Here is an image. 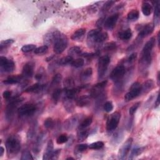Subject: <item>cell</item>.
Here are the masks:
<instances>
[{"label":"cell","mask_w":160,"mask_h":160,"mask_svg":"<svg viewBox=\"0 0 160 160\" xmlns=\"http://www.w3.org/2000/svg\"><path fill=\"white\" fill-rule=\"evenodd\" d=\"M156 43L155 38L152 37L147 41L141 52V56L140 60V66L143 69L148 68L151 64L152 61V51Z\"/></svg>","instance_id":"obj_1"},{"label":"cell","mask_w":160,"mask_h":160,"mask_svg":"<svg viewBox=\"0 0 160 160\" xmlns=\"http://www.w3.org/2000/svg\"><path fill=\"white\" fill-rule=\"evenodd\" d=\"M8 156L16 155L21 149V139L18 135L11 136L6 141Z\"/></svg>","instance_id":"obj_2"},{"label":"cell","mask_w":160,"mask_h":160,"mask_svg":"<svg viewBox=\"0 0 160 160\" xmlns=\"http://www.w3.org/2000/svg\"><path fill=\"white\" fill-rule=\"evenodd\" d=\"M108 35L106 32H102L99 29H93L89 31L88 34V44L94 45L97 43H102L104 41L108 39Z\"/></svg>","instance_id":"obj_3"},{"label":"cell","mask_w":160,"mask_h":160,"mask_svg":"<svg viewBox=\"0 0 160 160\" xmlns=\"http://www.w3.org/2000/svg\"><path fill=\"white\" fill-rule=\"evenodd\" d=\"M68 46V39L64 34H61L60 32L57 31L56 39L54 42L53 50L57 55L61 53L66 50Z\"/></svg>","instance_id":"obj_4"},{"label":"cell","mask_w":160,"mask_h":160,"mask_svg":"<svg viewBox=\"0 0 160 160\" xmlns=\"http://www.w3.org/2000/svg\"><path fill=\"white\" fill-rule=\"evenodd\" d=\"M141 94V85L139 82H134L129 88V91L124 97L126 102H130Z\"/></svg>","instance_id":"obj_5"},{"label":"cell","mask_w":160,"mask_h":160,"mask_svg":"<svg viewBox=\"0 0 160 160\" xmlns=\"http://www.w3.org/2000/svg\"><path fill=\"white\" fill-rule=\"evenodd\" d=\"M110 63V58L108 56H103L99 58L98 64V75L99 78H102L104 76Z\"/></svg>","instance_id":"obj_6"},{"label":"cell","mask_w":160,"mask_h":160,"mask_svg":"<svg viewBox=\"0 0 160 160\" xmlns=\"http://www.w3.org/2000/svg\"><path fill=\"white\" fill-rule=\"evenodd\" d=\"M37 111V106L32 103H26L18 108V115L21 117L31 116Z\"/></svg>","instance_id":"obj_7"},{"label":"cell","mask_w":160,"mask_h":160,"mask_svg":"<svg viewBox=\"0 0 160 160\" xmlns=\"http://www.w3.org/2000/svg\"><path fill=\"white\" fill-rule=\"evenodd\" d=\"M121 119V113L119 112H115L113 113L106 123V129L107 131L110 132L114 131L116 129L120 123Z\"/></svg>","instance_id":"obj_8"},{"label":"cell","mask_w":160,"mask_h":160,"mask_svg":"<svg viewBox=\"0 0 160 160\" xmlns=\"http://www.w3.org/2000/svg\"><path fill=\"white\" fill-rule=\"evenodd\" d=\"M0 66L4 72L11 73L15 68V64L11 60H9L7 57L1 56L0 57Z\"/></svg>","instance_id":"obj_9"},{"label":"cell","mask_w":160,"mask_h":160,"mask_svg":"<svg viewBox=\"0 0 160 160\" xmlns=\"http://www.w3.org/2000/svg\"><path fill=\"white\" fill-rule=\"evenodd\" d=\"M126 69L123 65H118L110 75V78L115 82H118L121 80L125 75Z\"/></svg>","instance_id":"obj_10"},{"label":"cell","mask_w":160,"mask_h":160,"mask_svg":"<svg viewBox=\"0 0 160 160\" xmlns=\"http://www.w3.org/2000/svg\"><path fill=\"white\" fill-rule=\"evenodd\" d=\"M82 116L81 115H76L68 118L64 121V128L68 131H70L74 129L80 123Z\"/></svg>","instance_id":"obj_11"},{"label":"cell","mask_w":160,"mask_h":160,"mask_svg":"<svg viewBox=\"0 0 160 160\" xmlns=\"http://www.w3.org/2000/svg\"><path fill=\"white\" fill-rule=\"evenodd\" d=\"M23 101L21 98L15 99L12 101L7 106V110H6V116L8 120H11L13 118V115L15 112V110L17 108V106Z\"/></svg>","instance_id":"obj_12"},{"label":"cell","mask_w":160,"mask_h":160,"mask_svg":"<svg viewBox=\"0 0 160 160\" xmlns=\"http://www.w3.org/2000/svg\"><path fill=\"white\" fill-rule=\"evenodd\" d=\"M133 143V138H128L125 143H124L122 146L120 148V149L118 152V158L120 159H123L124 158L128 155V153L131 149V147Z\"/></svg>","instance_id":"obj_13"},{"label":"cell","mask_w":160,"mask_h":160,"mask_svg":"<svg viewBox=\"0 0 160 160\" xmlns=\"http://www.w3.org/2000/svg\"><path fill=\"white\" fill-rule=\"evenodd\" d=\"M107 81H103L94 85L91 91V96L96 98L102 95L104 88L107 85Z\"/></svg>","instance_id":"obj_14"},{"label":"cell","mask_w":160,"mask_h":160,"mask_svg":"<svg viewBox=\"0 0 160 160\" xmlns=\"http://www.w3.org/2000/svg\"><path fill=\"white\" fill-rule=\"evenodd\" d=\"M34 63L33 61H29L26 63L22 70V76L24 78H31L34 74Z\"/></svg>","instance_id":"obj_15"},{"label":"cell","mask_w":160,"mask_h":160,"mask_svg":"<svg viewBox=\"0 0 160 160\" xmlns=\"http://www.w3.org/2000/svg\"><path fill=\"white\" fill-rule=\"evenodd\" d=\"M118 18H119V14L118 13L114 14L108 17L104 23L105 28L110 29V30H111V29H113L116 25Z\"/></svg>","instance_id":"obj_16"},{"label":"cell","mask_w":160,"mask_h":160,"mask_svg":"<svg viewBox=\"0 0 160 160\" xmlns=\"http://www.w3.org/2000/svg\"><path fill=\"white\" fill-rule=\"evenodd\" d=\"M154 29H155V25L152 24V23L147 24L141 29V31L138 34L139 37L141 38H143L148 36V35L151 34L153 32Z\"/></svg>","instance_id":"obj_17"},{"label":"cell","mask_w":160,"mask_h":160,"mask_svg":"<svg viewBox=\"0 0 160 160\" xmlns=\"http://www.w3.org/2000/svg\"><path fill=\"white\" fill-rule=\"evenodd\" d=\"M155 87V82L153 80H148L143 85H141V93L145 94L149 93Z\"/></svg>","instance_id":"obj_18"},{"label":"cell","mask_w":160,"mask_h":160,"mask_svg":"<svg viewBox=\"0 0 160 160\" xmlns=\"http://www.w3.org/2000/svg\"><path fill=\"white\" fill-rule=\"evenodd\" d=\"M91 103L90 96L87 95H83L80 96L76 101V105L79 107H85L87 106Z\"/></svg>","instance_id":"obj_19"},{"label":"cell","mask_w":160,"mask_h":160,"mask_svg":"<svg viewBox=\"0 0 160 160\" xmlns=\"http://www.w3.org/2000/svg\"><path fill=\"white\" fill-rule=\"evenodd\" d=\"M53 142L51 140H49L48 143H47V146L46 148L45 152L43 155V159H50V157L51 156V154L53 151V148H54V146H53Z\"/></svg>","instance_id":"obj_20"},{"label":"cell","mask_w":160,"mask_h":160,"mask_svg":"<svg viewBox=\"0 0 160 160\" xmlns=\"http://www.w3.org/2000/svg\"><path fill=\"white\" fill-rule=\"evenodd\" d=\"M86 33V29L80 28L77 29L76 31L73 33L72 36V39L73 41H80L83 38Z\"/></svg>","instance_id":"obj_21"},{"label":"cell","mask_w":160,"mask_h":160,"mask_svg":"<svg viewBox=\"0 0 160 160\" xmlns=\"http://www.w3.org/2000/svg\"><path fill=\"white\" fill-rule=\"evenodd\" d=\"M23 77L21 76H10L7 79L3 80V83L5 85H14L20 83Z\"/></svg>","instance_id":"obj_22"},{"label":"cell","mask_w":160,"mask_h":160,"mask_svg":"<svg viewBox=\"0 0 160 160\" xmlns=\"http://www.w3.org/2000/svg\"><path fill=\"white\" fill-rule=\"evenodd\" d=\"M80 91V89L78 88H73L66 90V98L73 100L78 95Z\"/></svg>","instance_id":"obj_23"},{"label":"cell","mask_w":160,"mask_h":160,"mask_svg":"<svg viewBox=\"0 0 160 160\" xmlns=\"http://www.w3.org/2000/svg\"><path fill=\"white\" fill-rule=\"evenodd\" d=\"M64 107L68 113H73L75 110V106L72 99L65 98L64 100Z\"/></svg>","instance_id":"obj_24"},{"label":"cell","mask_w":160,"mask_h":160,"mask_svg":"<svg viewBox=\"0 0 160 160\" xmlns=\"http://www.w3.org/2000/svg\"><path fill=\"white\" fill-rule=\"evenodd\" d=\"M44 86L41 85L39 83L34 84L30 86H29L25 90L26 93H35V92H39L41 90H43Z\"/></svg>","instance_id":"obj_25"},{"label":"cell","mask_w":160,"mask_h":160,"mask_svg":"<svg viewBox=\"0 0 160 160\" xmlns=\"http://www.w3.org/2000/svg\"><path fill=\"white\" fill-rule=\"evenodd\" d=\"M141 9L143 15L145 16H148L151 14L153 9L150 3H149L148 2H144L143 4H142Z\"/></svg>","instance_id":"obj_26"},{"label":"cell","mask_w":160,"mask_h":160,"mask_svg":"<svg viewBox=\"0 0 160 160\" xmlns=\"http://www.w3.org/2000/svg\"><path fill=\"white\" fill-rule=\"evenodd\" d=\"M132 31L131 29H127L126 30L121 31L118 34V37L123 40H128L132 37Z\"/></svg>","instance_id":"obj_27"},{"label":"cell","mask_w":160,"mask_h":160,"mask_svg":"<svg viewBox=\"0 0 160 160\" xmlns=\"http://www.w3.org/2000/svg\"><path fill=\"white\" fill-rule=\"evenodd\" d=\"M93 122V118L91 116L87 117L80 123L79 124L78 129H85L88 126H90Z\"/></svg>","instance_id":"obj_28"},{"label":"cell","mask_w":160,"mask_h":160,"mask_svg":"<svg viewBox=\"0 0 160 160\" xmlns=\"http://www.w3.org/2000/svg\"><path fill=\"white\" fill-rule=\"evenodd\" d=\"M89 136V132L86 129H79L77 134V138L78 141H85Z\"/></svg>","instance_id":"obj_29"},{"label":"cell","mask_w":160,"mask_h":160,"mask_svg":"<svg viewBox=\"0 0 160 160\" xmlns=\"http://www.w3.org/2000/svg\"><path fill=\"white\" fill-rule=\"evenodd\" d=\"M140 16V13L137 9H133L130 11L128 14L127 19L129 21H136Z\"/></svg>","instance_id":"obj_30"},{"label":"cell","mask_w":160,"mask_h":160,"mask_svg":"<svg viewBox=\"0 0 160 160\" xmlns=\"http://www.w3.org/2000/svg\"><path fill=\"white\" fill-rule=\"evenodd\" d=\"M73 58L71 56H67L62 58L60 59L58 61V64L61 65V66H65V65H67L69 64H72L73 61Z\"/></svg>","instance_id":"obj_31"},{"label":"cell","mask_w":160,"mask_h":160,"mask_svg":"<svg viewBox=\"0 0 160 160\" xmlns=\"http://www.w3.org/2000/svg\"><path fill=\"white\" fill-rule=\"evenodd\" d=\"M61 93H62V90L60 88L55 89L54 91H53V94H52V98H53V102H54L55 103H56L58 102L59 99H60L61 96Z\"/></svg>","instance_id":"obj_32"},{"label":"cell","mask_w":160,"mask_h":160,"mask_svg":"<svg viewBox=\"0 0 160 160\" xmlns=\"http://www.w3.org/2000/svg\"><path fill=\"white\" fill-rule=\"evenodd\" d=\"M74 85H75L74 80L72 78H70V77H68V78H66V80L64 81V86L65 90L74 88Z\"/></svg>","instance_id":"obj_33"},{"label":"cell","mask_w":160,"mask_h":160,"mask_svg":"<svg viewBox=\"0 0 160 160\" xmlns=\"http://www.w3.org/2000/svg\"><path fill=\"white\" fill-rule=\"evenodd\" d=\"M81 53V49L78 46H73L70 48L68 51L69 56H74V55H79Z\"/></svg>","instance_id":"obj_34"},{"label":"cell","mask_w":160,"mask_h":160,"mask_svg":"<svg viewBox=\"0 0 160 160\" xmlns=\"http://www.w3.org/2000/svg\"><path fill=\"white\" fill-rule=\"evenodd\" d=\"M88 145L87 144H80L77 145L75 148V153L76 154H80L83 152H84L86 151L88 148Z\"/></svg>","instance_id":"obj_35"},{"label":"cell","mask_w":160,"mask_h":160,"mask_svg":"<svg viewBox=\"0 0 160 160\" xmlns=\"http://www.w3.org/2000/svg\"><path fill=\"white\" fill-rule=\"evenodd\" d=\"M104 146V143L103 141H96L91 143L88 146V148L91 150H99Z\"/></svg>","instance_id":"obj_36"},{"label":"cell","mask_w":160,"mask_h":160,"mask_svg":"<svg viewBox=\"0 0 160 160\" xmlns=\"http://www.w3.org/2000/svg\"><path fill=\"white\" fill-rule=\"evenodd\" d=\"M44 126L46 129H51L55 127V121L51 118H47L44 122Z\"/></svg>","instance_id":"obj_37"},{"label":"cell","mask_w":160,"mask_h":160,"mask_svg":"<svg viewBox=\"0 0 160 160\" xmlns=\"http://www.w3.org/2000/svg\"><path fill=\"white\" fill-rule=\"evenodd\" d=\"M37 48L36 45H33V44H29V45H26L25 46H23L21 48V51L23 53H29L31 52L32 51H34V50Z\"/></svg>","instance_id":"obj_38"},{"label":"cell","mask_w":160,"mask_h":160,"mask_svg":"<svg viewBox=\"0 0 160 160\" xmlns=\"http://www.w3.org/2000/svg\"><path fill=\"white\" fill-rule=\"evenodd\" d=\"M21 160H33L34 158L29 150H26L23 151L21 154Z\"/></svg>","instance_id":"obj_39"},{"label":"cell","mask_w":160,"mask_h":160,"mask_svg":"<svg viewBox=\"0 0 160 160\" xmlns=\"http://www.w3.org/2000/svg\"><path fill=\"white\" fill-rule=\"evenodd\" d=\"M14 42L15 40L13 39H8L2 41L1 43H0V50H1V51H2L4 48H7V47L12 45Z\"/></svg>","instance_id":"obj_40"},{"label":"cell","mask_w":160,"mask_h":160,"mask_svg":"<svg viewBox=\"0 0 160 160\" xmlns=\"http://www.w3.org/2000/svg\"><path fill=\"white\" fill-rule=\"evenodd\" d=\"M116 49V44L115 42L111 41V42H109L106 43L104 46V50L105 51H113Z\"/></svg>","instance_id":"obj_41"},{"label":"cell","mask_w":160,"mask_h":160,"mask_svg":"<svg viewBox=\"0 0 160 160\" xmlns=\"http://www.w3.org/2000/svg\"><path fill=\"white\" fill-rule=\"evenodd\" d=\"M48 50V46L46 45H43L42 46L38 47L34 50V53L37 55H42L45 53Z\"/></svg>","instance_id":"obj_42"},{"label":"cell","mask_w":160,"mask_h":160,"mask_svg":"<svg viewBox=\"0 0 160 160\" xmlns=\"http://www.w3.org/2000/svg\"><path fill=\"white\" fill-rule=\"evenodd\" d=\"M85 64V60L83 58H78L75 60H73L72 63L71 64L75 68H80L81 67Z\"/></svg>","instance_id":"obj_43"},{"label":"cell","mask_w":160,"mask_h":160,"mask_svg":"<svg viewBox=\"0 0 160 160\" xmlns=\"http://www.w3.org/2000/svg\"><path fill=\"white\" fill-rule=\"evenodd\" d=\"M62 80V75L60 73H58L55 75L52 79L51 85H59L61 83Z\"/></svg>","instance_id":"obj_44"},{"label":"cell","mask_w":160,"mask_h":160,"mask_svg":"<svg viewBox=\"0 0 160 160\" xmlns=\"http://www.w3.org/2000/svg\"><path fill=\"white\" fill-rule=\"evenodd\" d=\"M68 136H66V134H63L58 136V138L56 140V143L58 145H61L66 143V142H68Z\"/></svg>","instance_id":"obj_45"},{"label":"cell","mask_w":160,"mask_h":160,"mask_svg":"<svg viewBox=\"0 0 160 160\" xmlns=\"http://www.w3.org/2000/svg\"><path fill=\"white\" fill-rule=\"evenodd\" d=\"M93 74V69L91 68H86L82 73V78L84 79H87L91 76Z\"/></svg>","instance_id":"obj_46"},{"label":"cell","mask_w":160,"mask_h":160,"mask_svg":"<svg viewBox=\"0 0 160 160\" xmlns=\"http://www.w3.org/2000/svg\"><path fill=\"white\" fill-rule=\"evenodd\" d=\"M140 104H141L140 102H137V103H136L135 104H134L132 106H131V107L129 108V113L130 115L133 116L135 113V112L136 111V110H137L138 108H139Z\"/></svg>","instance_id":"obj_47"},{"label":"cell","mask_w":160,"mask_h":160,"mask_svg":"<svg viewBox=\"0 0 160 160\" xmlns=\"http://www.w3.org/2000/svg\"><path fill=\"white\" fill-rule=\"evenodd\" d=\"M103 109L106 112L110 113L113 110V104L111 102H106L104 104Z\"/></svg>","instance_id":"obj_48"},{"label":"cell","mask_w":160,"mask_h":160,"mask_svg":"<svg viewBox=\"0 0 160 160\" xmlns=\"http://www.w3.org/2000/svg\"><path fill=\"white\" fill-rule=\"evenodd\" d=\"M155 17L156 20L158 21L159 15H160V6H159V2L157 1L155 4Z\"/></svg>","instance_id":"obj_49"},{"label":"cell","mask_w":160,"mask_h":160,"mask_svg":"<svg viewBox=\"0 0 160 160\" xmlns=\"http://www.w3.org/2000/svg\"><path fill=\"white\" fill-rule=\"evenodd\" d=\"M115 2L113 1H109L106 2L105 4L103 5V7L102 9V11L103 12H106V11H107L109 10V9L111 7V6Z\"/></svg>","instance_id":"obj_50"},{"label":"cell","mask_w":160,"mask_h":160,"mask_svg":"<svg viewBox=\"0 0 160 160\" xmlns=\"http://www.w3.org/2000/svg\"><path fill=\"white\" fill-rule=\"evenodd\" d=\"M142 152H143V148H134L133 150L132 151L131 155H132V158H133V157H135V156H137L140 155V154H141Z\"/></svg>","instance_id":"obj_51"},{"label":"cell","mask_w":160,"mask_h":160,"mask_svg":"<svg viewBox=\"0 0 160 160\" xmlns=\"http://www.w3.org/2000/svg\"><path fill=\"white\" fill-rule=\"evenodd\" d=\"M60 153H61V150H60V149H58V150H56L55 151H53L52 154H51V156L50 157V159H58Z\"/></svg>","instance_id":"obj_52"},{"label":"cell","mask_w":160,"mask_h":160,"mask_svg":"<svg viewBox=\"0 0 160 160\" xmlns=\"http://www.w3.org/2000/svg\"><path fill=\"white\" fill-rule=\"evenodd\" d=\"M44 76V72L42 70H39V72L37 73V75H35V78L37 80H41L43 78V77Z\"/></svg>","instance_id":"obj_53"},{"label":"cell","mask_w":160,"mask_h":160,"mask_svg":"<svg viewBox=\"0 0 160 160\" xmlns=\"http://www.w3.org/2000/svg\"><path fill=\"white\" fill-rule=\"evenodd\" d=\"M136 58H137V53H134L129 56V58L128 59V61L129 63H133L136 60Z\"/></svg>","instance_id":"obj_54"},{"label":"cell","mask_w":160,"mask_h":160,"mask_svg":"<svg viewBox=\"0 0 160 160\" xmlns=\"http://www.w3.org/2000/svg\"><path fill=\"white\" fill-rule=\"evenodd\" d=\"M11 96V92L9 91H5L3 93V96L4 99H8L10 98Z\"/></svg>","instance_id":"obj_55"},{"label":"cell","mask_w":160,"mask_h":160,"mask_svg":"<svg viewBox=\"0 0 160 160\" xmlns=\"http://www.w3.org/2000/svg\"><path fill=\"white\" fill-rule=\"evenodd\" d=\"M94 53H84V54H82V56H83L84 57H86V58H90V57H92V56H94Z\"/></svg>","instance_id":"obj_56"},{"label":"cell","mask_w":160,"mask_h":160,"mask_svg":"<svg viewBox=\"0 0 160 160\" xmlns=\"http://www.w3.org/2000/svg\"><path fill=\"white\" fill-rule=\"evenodd\" d=\"M159 105V95L158 94V96H157V98H156V102H155V108H158V106Z\"/></svg>","instance_id":"obj_57"},{"label":"cell","mask_w":160,"mask_h":160,"mask_svg":"<svg viewBox=\"0 0 160 160\" xmlns=\"http://www.w3.org/2000/svg\"><path fill=\"white\" fill-rule=\"evenodd\" d=\"M103 20H104V18H100L98 21V22H97V26H102V24H103Z\"/></svg>","instance_id":"obj_58"},{"label":"cell","mask_w":160,"mask_h":160,"mask_svg":"<svg viewBox=\"0 0 160 160\" xmlns=\"http://www.w3.org/2000/svg\"><path fill=\"white\" fill-rule=\"evenodd\" d=\"M4 152V148L3 146H1V148H0V156L1 157L3 155Z\"/></svg>","instance_id":"obj_59"},{"label":"cell","mask_w":160,"mask_h":160,"mask_svg":"<svg viewBox=\"0 0 160 160\" xmlns=\"http://www.w3.org/2000/svg\"><path fill=\"white\" fill-rule=\"evenodd\" d=\"M159 83H160V80H159V72L157 75V84L158 86L159 85Z\"/></svg>","instance_id":"obj_60"},{"label":"cell","mask_w":160,"mask_h":160,"mask_svg":"<svg viewBox=\"0 0 160 160\" xmlns=\"http://www.w3.org/2000/svg\"><path fill=\"white\" fill-rule=\"evenodd\" d=\"M66 159L68 160V159H75L73 158H72V157H69V158H67Z\"/></svg>","instance_id":"obj_61"}]
</instances>
